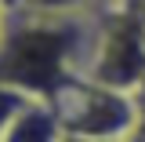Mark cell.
Returning <instances> with one entry per match:
<instances>
[{
    "label": "cell",
    "instance_id": "obj_4",
    "mask_svg": "<svg viewBox=\"0 0 145 142\" xmlns=\"http://www.w3.org/2000/svg\"><path fill=\"white\" fill-rule=\"evenodd\" d=\"M142 7H145V0H142Z\"/></svg>",
    "mask_w": 145,
    "mask_h": 142
},
{
    "label": "cell",
    "instance_id": "obj_1",
    "mask_svg": "<svg viewBox=\"0 0 145 142\" xmlns=\"http://www.w3.org/2000/svg\"><path fill=\"white\" fill-rule=\"evenodd\" d=\"M51 106L69 139L91 142H127L142 124V106L127 91L94 84L87 77H69L54 91Z\"/></svg>",
    "mask_w": 145,
    "mask_h": 142
},
{
    "label": "cell",
    "instance_id": "obj_2",
    "mask_svg": "<svg viewBox=\"0 0 145 142\" xmlns=\"http://www.w3.org/2000/svg\"><path fill=\"white\" fill-rule=\"evenodd\" d=\"M62 139H65V127L58 120V109L51 102H36V98L0 135V142H62Z\"/></svg>",
    "mask_w": 145,
    "mask_h": 142
},
{
    "label": "cell",
    "instance_id": "obj_3",
    "mask_svg": "<svg viewBox=\"0 0 145 142\" xmlns=\"http://www.w3.org/2000/svg\"><path fill=\"white\" fill-rule=\"evenodd\" d=\"M62 142H91V139H69V135H65V139H62Z\"/></svg>",
    "mask_w": 145,
    "mask_h": 142
}]
</instances>
